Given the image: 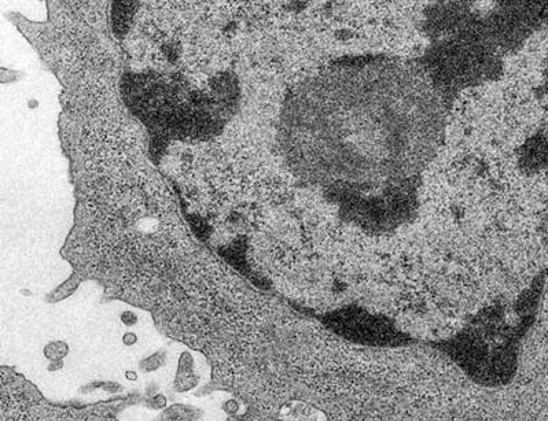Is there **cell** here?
Listing matches in <instances>:
<instances>
[{"mask_svg": "<svg viewBox=\"0 0 548 421\" xmlns=\"http://www.w3.org/2000/svg\"><path fill=\"white\" fill-rule=\"evenodd\" d=\"M440 121L433 87L395 61L334 66L294 88L282 142L297 161L391 155L429 142Z\"/></svg>", "mask_w": 548, "mask_h": 421, "instance_id": "6da1fadb", "label": "cell"}, {"mask_svg": "<svg viewBox=\"0 0 548 421\" xmlns=\"http://www.w3.org/2000/svg\"><path fill=\"white\" fill-rule=\"evenodd\" d=\"M88 183L86 236L95 262L124 282H160L190 239L165 184L128 166Z\"/></svg>", "mask_w": 548, "mask_h": 421, "instance_id": "7a4b0ae2", "label": "cell"}, {"mask_svg": "<svg viewBox=\"0 0 548 421\" xmlns=\"http://www.w3.org/2000/svg\"><path fill=\"white\" fill-rule=\"evenodd\" d=\"M281 419L288 420H327L329 416L316 406L303 401H290L279 411Z\"/></svg>", "mask_w": 548, "mask_h": 421, "instance_id": "3957f363", "label": "cell"}, {"mask_svg": "<svg viewBox=\"0 0 548 421\" xmlns=\"http://www.w3.org/2000/svg\"><path fill=\"white\" fill-rule=\"evenodd\" d=\"M160 365H161L160 354H156V356L149 358V360H146L145 363L141 364V368L145 369L146 372H150L160 367Z\"/></svg>", "mask_w": 548, "mask_h": 421, "instance_id": "277c9868", "label": "cell"}, {"mask_svg": "<svg viewBox=\"0 0 548 421\" xmlns=\"http://www.w3.org/2000/svg\"><path fill=\"white\" fill-rule=\"evenodd\" d=\"M121 319H123L124 323L127 324V326H131V324L135 323L136 316L134 315V313L125 312Z\"/></svg>", "mask_w": 548, "mask_h": 421, "instance_id": "5b68a950", "label": "cell"}, {"mask_svg": "<svg viewBox=\"0 0 548 421\" xmlns=\"http://www.w3.org/2000/svg\"><path fill=\"white\" fill-rule=\"evenodd\" d=\"M165 398L163 397V395H157L156 398H154L152 404H153V408H164L165 406Z\"/></svg>", "mask_w": 548, "mask_h": 421, "instance_id": "8992f818", "label": "cell"}, {"mask_svg": "<svg viewBox=\"0 0 548 421\" xmlns=\"http://www.w3.org/2000/svg\"><path fill=\"white\" fill-rule=\"evenodd\" d=\"M136 336L132 334H128L124 336V342L127 343V345H132V343H135Z\"/></svg>", "mask_w": 548, "mask_h": 421, "instance_id": "52a82bcc", "label": "cell"}, {"mask_svg": "<svg viewBox=\"0 0 548 421\" xmlns=\"http://www.w3.org/2000/svg\"><path fill=\"white\" fill-rule=\"evenodd\" d=\"M127 378L130 380H135L136 379L135 372H127Z\"/></svg>", "mask_w": 548, "mask_h": 421, "instance_id": "ba28073f", "label": "cell"}]
</instances>
